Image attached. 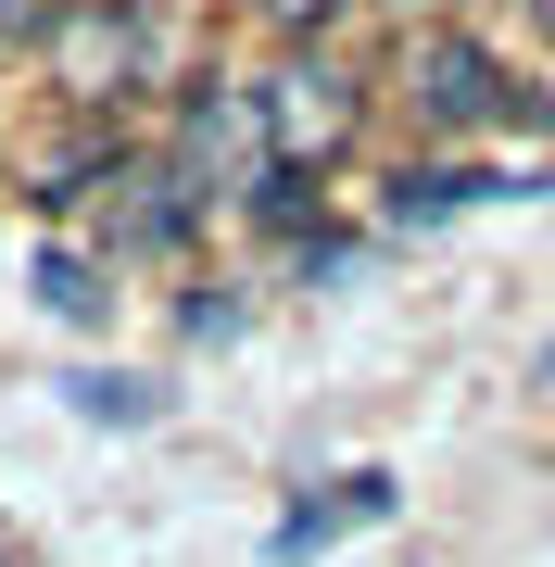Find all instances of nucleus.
Listing matches in <instances>:
<instances>
[{
  "mask_svg": "<svg viewBox=\"0 0 555 567\" xmlns=\"http://www.w3.org/2000/svg\"><path fill=\"white\" fill-rule=\"evenodd\" d=\"M253 102H266V152H278V164H329L353 126H367V89H353L329 51H290Z\"/></svg>",
  "mask_w": 555,
  "mask_h": 567,
  "instance_id": "obj_1",
  "label": "nucleus"
},
{
  "mask_svg": "<svg viewBox=\"0 0 555 567\" xmlns=\"http://www.w3.org/2000/svg\"><path fill=\"white\" fill-rule=\"evenodd\" d=\"M140 63H152V13H140V0H76V13L51 25V76L76 89V102L126 89Z\"/></svg>",
  "mask_w": 555,
  "mask_h": 567,
  "instance_id": "obj_2",
  "label": "nucleus"
},
{
  "mask_svg": "<svg viewBox=\"0 0 555 567\" xmlns=\"http://www.w3.org/2000/svg\"><path fill=\"white\" fill-rule=\"evenodd\" d=\"M417 114H430V126H493V114H517V89L493 76L480 39H430V51H417Z\"/></svg>",
  "mask_w": 555,
  "mask_h": 567,
  "instance_id": "obj_3",
  "label": "nucleus"
},
{
  "mask_svg": "<svg viewBox=\"0 0 555 567\" xmlns=\"http://www.w3.org/2000/svg\"><path fill=\"white\" fill-rule=\"evenodd\" d=\"M493 189H517V177H480V164H417V177L391 189V227H442V215L493 203Z\"/></svg>",
  "mask_w": 555,
  "mask_h": 567,
  "instance_id": "obj_4",
  "label": "nucleus"
},
{
  "mask_svg": "<svg viewBox=\"0 0 555 567\" xmlns=\"http://www.w3.org/2000/svg\"><path fill=\"white\" fill-rule=\"evenodd\" d=\"M379 505H391V480H379V466H353V480H341V505H304V517L278 529V555H316L341 517H379Z\"/></svg>",
  "mask_w": 555,
  "mask_h": 567,
  "instance_id": "obj_5",
  "label": "nucleus"
},
{
  "mask_svg": "<svg viewBox=\"0 0 555 567\" xmlns=\"http://www.w3.org/2000/svg\"><path fill=\"white\" fill-rule=\"evenodd\" d=\"M39 303H51V316H89V303H102V278H89L76 252H51V265H39Z\"/></svg>",
  "mask_w": 555,
  "mask_h": 567,
  "instance_id": "obj_6",
  "label": "nucleus"
},
{
  "mask_svg": "<svg viewBox=\"0 0 555 567\" xmlns=\"http://www.w3.org/2000/svg\"><path fill=\"white\" fill-rule=\"evenodd\" d=\"M76 416H114V429H140V416H152V391H140V379H76Z\"/></svg>",
  "mask_w": 555,
  "mask_h": 567,
  "instance_id": "obj_7",
  "label": "nucleus"
},
{
  "mask_svg": "<svg viewBox=\"0 0 555 567\" xmlns=\"http://www.w3.org/2000/svg\"><path fill=\"white\" fill-rule=\"evenodd\" d=\"M51 25H63L51 0H0V39H51Z\"/></svg>",
  "mask_w": 555,
  "mask_h": 567,
  "instance_id": "obj_8",
  "label": "nucleus"
},
{
  "mask_svg": "<svg viewBox=\"0 0 555 567\" xmlns=\"http://www.w3.org/2000/svg\"><path fill=\"white\" fill-rule=\"evenodd\" d=\"M316 13H329V0H266V25H316Z\"/></svg>",
  "mask_w": 555,
  "mask_h": 567,
  "instance_id": "obj_9",
  "label": "nucleus"
},
{
  "mask_svg": "<svg viewBox=\"0 0 555 567\" xmlns=\"http://www.w3.org/2000/svg\"><path fill=\"white\" fill-rule=\"evenodd\" d=\"M0 567H39V555H25V543H13V529H0Z\"/></svg>",
  "mask_w": 555,
  "mask_h": 567,
  "instance_id": "obj_10",
  "label": "nucleus"
},
{
  "mask_svg": "<svg viewBox=\"0 0 555 567\" xmlns=\"http://www.w3.org/2000/svg\"><path fill=\"white\" fill-rule=\"evenodd\" d=\"M531 13H543V39H555V0H531Z\"/></svg>",
  "mask_w": 555,
  "mask_h": 567,
  "instance_id": "obj_11",
  "label": "nucleus"
},
{
  "mask_svg": "<svg viewBox=\"0 0 555 567\" xmlns=\"http://www.w3.org/2000/svg\"><path fill=\"white\" fill-rule=\"evenodd\" d=\"M543 365H555V353H543Z\"/></svg>",
  "mask_w": 555,
  "mask_h": 567,
  "instance_id": "obj_12",
  "label": "nucleus"
}]
</instances>
